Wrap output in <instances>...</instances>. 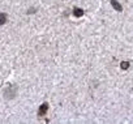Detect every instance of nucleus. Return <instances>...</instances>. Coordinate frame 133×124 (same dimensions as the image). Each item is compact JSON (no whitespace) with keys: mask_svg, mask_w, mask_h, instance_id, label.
Wrapping results in <instances>:
<instances>
[{"mask_svg":"<svg viewBox=\"0 0 133 124\" xmlns=\"http://www.w3.org/2000/svg\"><path fill=\"white\" fill-rule=\"evenodd\" d=\"M48 110V103H43L41 107H39V111H38V114L41 115V116H43L44 114H46V111Z\"/></svg>","mask_w":133,"mask_h":124,"instance_id":"1","label":"nucleus"},{"mask_svg":"<svg viewBox=\"0 0 133 124\" xmlns=\"http://www.w3.org/2000/svg\"><path fill=\"white\" fill-rule=\"evenodd\" d=\"M111 5H112V7L117 10V12H121V10H123V7H121V5L116 2V0H112V2H111Z\"/></svg>","mask_w":133,"mask_h":124,"instance_id":"2","label":"nucleus"},{"mask_svg":"<svg viewBox=\"0 0 133 124\" xmlns=\"http://www.w3.org/2000/svg\"><path fill=\"white\" fill-rule=\"evenodd\" d=\"M73 15H74L76 17H81V16L84 15V10H82L81 8H74V9H73Z\"/></svg>","mask_w":133,"mask_h":124,"instance_id":"3","label":"nucleus"},{"mask_svg":"<svg viewBox=\"0 0 133 124\" xmlns=\"http://www.w3.org/2000/svg\"><path fill=\"white\" fill-rule=\"evenodd\" d=\"M7 22V13H0V25H4Z\"/></svg>","mask_w":133,"mask_h":124,"instance_id":"4","label":"nucleus"},{"mask_svg":"<svg viewBox=\"0 0 133 124\" xmlns=\"http://www.w3.org/2000/svg\"><path fill=\"white\" fill-rule=\"evenodd\" d=\"M120 67H121V69H128L129 68V63L128 61H123Z\"/></svg>","mask_w":133,"mask_h":124,"instance_id":"5","label":"nucleus"}]
</instances>
